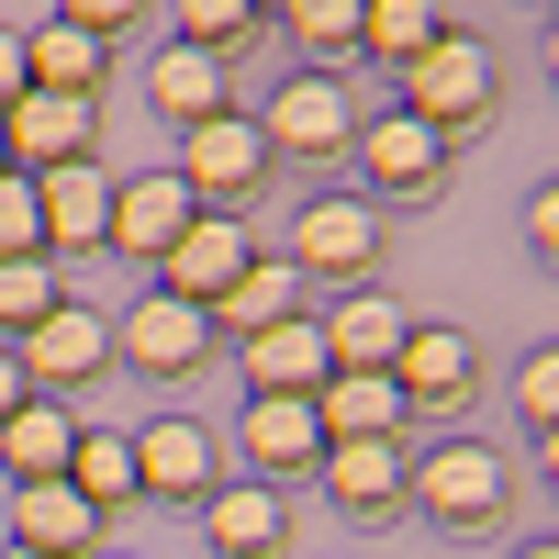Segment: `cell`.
<instances>
[{
    "label": "cell",
    "mask_w": 559,
    "mask_h": 559,
    "mask_svg": "<svg viewBox=\"0 0 559 559\" xmlns=\"http://www.w3.org/2000/svg\"><path fill=\"white\" fill-rule=\"evenodd\" d=\"M236 381H247V403H313V392H324V336H313V313L247 336V347H236Z\"/></svg>",
    "instance_id": "obj_19"
},
{
    "label": "cell",
    "mask_w": 559,
    "mask_h": 559,
    "mask_svg": "<svg viewBox=\"0 0 559 559\" xmlns=\"http://www.w3.org/2000/svg\"><path fill=\"white\" fill-rule=\"evenodd\" d=\"M68 492L112 526L123 503H134V437H123V426H79V448H68Z\"/></svg>",
    "instance_id": "obj_25"
},
{
    "label": "cell",
    "mask_w": 559,
    "mask_h": 559,
    "mask_svg": "<svg viewBox=\"0 0 559 559\" xmlns=\"http://www.w3.org/2000/svg\"><path fill=\"white\" fill-rule=\"evenodd\" d=\"M347 157H358V202L381 213V202H437L459 146H437L414 112H358V146H347Z\"/></svg>",
    "instance_id": "obj_5"
},
{
    "label": "cell",
    "mask_w": 559,
    "mask_h": 559,
    "mask_svg": "<svg viewBox=\"0 0 559 559\" xmlns=\"http://www.w3.org/2000/svg\"><path fill=\"white\" fill-rule=\"evenodd\" d=\"M213 347H224L213 313L168 302V292H134V313H112V369H146V381H191Z\"/></svg>",
    "instance_id": "obj_9"
},
{
    "label": "cell",
    "mask_w": 559,
    "mask_h": 559,
    "mask_svg": "<svg viewBox=\"0 0 559 559\" xmlns=\"http://www.w3.org/2000/svg\"><path fill=\"white\" fill-rule=\"evenodd\" d=\"M0 559H34V548H0Z\"/></svg>",
    "instance_id": "obj_37"
},
{
    "label": "cell",
    "mask_w": 559,
    "mask_h": 559,
    "mask_svg": "<svg viewBox=\"0 0 559 559\" xmlns=\"http://www.w3.org/2000/svg\"><path fill=\"white\" fill-rule=\"evenodd\" d=\"M403 302L392 292H336L313 313V336H324V369H369V381H392V358H403Z\"/></svg>",
    "instance_id": "obj_17"
},
{
    "label": "cell",
    "mask_w": 559,
    "mask_h": 559,
    "mask_svg": "<svg viewBox=\"0 0 559 559\" xmlns=\"http://www.w3.org/2000/svg\"><path fill=\"white\" fill-rule=\"evenodd\" d=\"M258 247H269V236H258L247 213H191V236L157 258V292H168V302H191V313H213V302L258 269Z\"/></svg>",
    "instance_id": "obj_8"
},
{
    "label": "cell",
    "mask_w": 559,
    "mask_h": 559,
    "mask_svg": "<svg viewBox=\"0 0 559 559\" xmlns=\"http://www.w3.org/2000/svg\"><path fill=\"white\" fill-rule=\"evenodd\" d=\"M57 23H68V34H90V45H112V34H134V0H68Z\"/></svg>",
    "instance_id": "obj_32"
},
{
    "label": "cell",
    "mask_w": 559,
    "mask_h": 559,
    "mask_svg": "<svg viewBox=\"0 0 559 559\" xmlns=\"http://www.w3.org/2000/svg\"><path fill=\"white\" fill-rule=\"evenodd\" d=\"M102 515L68 492V481H23L12 492V548H34V559H102Z\"/></svg>",
    "instance_id": "obj_20"
},
{
    "label": "cell",
    "mask_w": 559,
    "mask_h": 559,
    "mask_svg": "<svg viewBox=\"0 0 559 559\" xmlns=\"http://www.w3.org/2000/svg\"><path fill=\"white\" fill-rule=\"evenodd\" d=\"M102 559H123V548H102Z\"/></svg>",
    "instance_id": "obj_39"
},
{
    "label": "cell",
    "mask_w": 559,
    "mask_h": 559,
    "mask_svg": "<svg viewBox=\"0 0 559 559\" xmlns=\"http://www.w3.org/2000/svg\"><path fill=\"white\" fill-rule=\"evenodd\" d=\"M146 102L191 134V123H213V112H236V68L191 57V45H157V57H146Z\"/></svg>",
    "instance_id": "obj_23"
},
{
    "label": "cell",
    "mask_w": 559,
    "mask_h": 559,
    "mask_svg": "<svg viewBox=\"0 0 559 559\" xmlns=\"http://www.w3.org/2000/svg\"><path fill=\"white\" fill-rule=\"evenodd\" d=\"M191 515L213 559H292V492H269V481H213Z\"/></svg>",
    "instance_id": "obj_15"
},
{
    "label": "cell",
    "mask_w": 559,
    "mask_h": 559,
    "mask_svg": "<svg viewBox=\"0 0 559 559\" xmlns=\"http://www.w3.org/2000/svg\"><path fill=\"white\" fill-rule=\"evenodd\" d=\"M515 559H559V548H548V537H526V548H515Z\"/></svg>",
    "instance_id": "obj_36"
},
{
    "label": "cell",
    "mask_w": 559,
    "mask_h": 559,
    "mask_svg": "<svg viewBox=\"0 0 559 559\" xmlns=\"http://www.w3.org/2000/svg\"><path fill=\"white\" fill-rule=\"evenodd\" d=\"M515 426H526V437L559 426V347H526V358H515Z\"/></svg>",
    "instance_id": "obj_30"
},
{
    "label": "cell",
    "mask_w": 559,
    "mask_h": 559,
    "mask_svg": "<svg viewBox=\"0 0 559 559\" xmlns=\"http://www.w3.org/2000/svg\"><path fill=\"white\" fill-rule=\"evenodd\" d=\"M313 426H324V448H336V437H403V392L369 381V369H324Z\"/></svg>",
    "instance_id": "obj_24"
},
{
    "label": "cell",
    "mask_w": 559,
    "mask_h": 559,
    "mask_svg": "<svg viewBox=\"0 0 559 559\" xmlns=\"http://www.w3.org/2000/svg\"><path fill=\"white\" fill-rule=\"evenodd\" d=\"M0 179H12V157H0Z\"/></svg>",
    "instance_id": "obj_38"
},
{
    "label": "cell",
    "mask_w": 559,
    "mask_h": 559,
    "mask_svg": "<svg viewBox=\"0 0 559 559\" xmlns=\"http://www.w3.org/2000/svg\"><path fill=\"white\" fill-rule=\"evenodd\" d=\"M34 224H45V258H102V236H112V168L79 157L57 179H34Z\"/></svg>",
    "instance_id": "obj_16"
},
{
    "label": "cell",
    "mask_w": 559,
    "mask_h": 559,
    "mask_svg": "<svg viewBox=\"0 0 559 559\" xmlns=\"http://www.w3.org/2000/svg\"><path fill=\"white\" fill-rule=\"evenodd\" d=\"M302 313H313V292H302V269L258 247V269H247L236 292H224V302H213V336H236V347H247V336H269V324H302Z\"/></svg>",
    "instance_id": "obj_22"
},
{
    "label": "cell",
    "mask_w": 559,
    "mask_h": 559,
    "mask_svg": "<svg viewBox=\"0 0 559 559\" xmlns=\"http://www.w3.org/2000/svg\"><path fill=\"white\" fill-rule=\"evenodd\" d=\"M68 302V280H57V258H0V347H23L45 313Z\"/></svg>",
    "instance_id": "obj_29"
},
{
    "label": "cell",
    "mask_w": 559,
    "mask_h": 559,
    "mask_svg": "<svg viewBox=\"0 0 559 559\" xmlns=\"http://www.w3.org/2000/svg\"><path fill=\"white\" fill-rule=\"evenodd\" d=\"M191 191H179L168 168H134V179H112V236H102V258H123V269H157L179 236H191Z\"/></svg>",
    "instance_id": "obj_14"
},
{
    "label": "cell",
    "mask_w": 559,
    "mask_h": 559,
    "mask_svg": "<svg viewBox=\"0 0 559 559\" xmlns=\"http://www.w3.org/2000/svg\"><path fill=\"white\" fill-rule=\"evenodd\" d=\"M12 358H23V381H34L45 403H68V392H90V381H112V313L57 302V313H45Z\"/></svg>",
    "instance_id": "obj_10"
},
{
    "label": "cell",
    "mask_w": 559,
    "mask_h": 559,
    "mask_svg": "<svg viewBox=\"0 0 559 559\" xmlns=\"http://www.w3.org/2000/svg\"><path fill=\"white\" fill-rule=\"evenodd\" d=\"M492 102H503V68H492V45H481V34H437L426 57L403 68V102H392V112H414V123L437 134V146H459L471 123H492Z\"/></svg>",
    "instance_id": "obj_2"
},
{
    "label": "cell",
    "mask_w": 559,
    "mask_h": 559,
    "mask_svg": "<svg viewBox=\"0 0 559 559\" xmlns=\"http://www.w3.org/2000/svg\"><path fill=\"white\" fill-rule=\"evenodd\" d=\"M313 481H324L336 515L392 526V515H403V481H414V448H403V437H336V448L313 459Z\"/></svg>",
    "instance_id": "obj_13"
},
{
    "label": "cell",
    "mask_w": 559,
    "mask_h": 559,
    "mask_svg": "<svg viewBox=\"0 0 559 559\" xmlns=\"http://www.w3.org/2000/svg\"><path fill=\"white\" fill-rule=\"evenodd\" d=\"M12 403H34V381H23V358L0 347V414H12Z\"/></svg>",
    "instance_id": "obj_35"
},
{
    "label": "cell",
    "mask_w": 559,
    "mask_h": 559,
    "mask_svg": "<svg viewBox=\"0 0 559 559\" xmlns=\"http://www.w3.org/2000/svg\"><path fill=\"white\" fill-rule=\"evenodd\" d=\"M392 392H403V426H448V414H471V392H481V347L459 336V324H403Z\"/></svg>",
    "instance_id": "obj_7"
},
{
    "label": "cell",
    "mask_w": 559,
    "mask_h": 559,
    "mask_svg": "<svg viewBox=\"0 0 559 559\" xmlns=\"http://www.w3.org/2000/svg\"><path fill=\"white\" fill-rule=\"evenodd\" d=\"M23 102V23H0V112Z\"/></svg>",
    "instance_id": "obj_34"
},
{
    "label": "cell",
    "mask_w": 559,
    "mask_h": 559,
    "mask_svg": "<svg viewBox=\"0 0 559 559\" xmlns=\"http://www.w3.org/2000/svg\"><path fill=\"white\" fill-rule=\"evenodd\" d=\"M324 459V426H313V403H247L236 414V481H302Z\"/></svg>",
    "instance_id": "obj_18"
},
{
    "label": "cell",
    "mask_w": 559,
    "mask_h": 559,
    "mask_svg": "<svg viewBox=\"0 0 559 559\" xmlns=\"http://www.w3.org/2000/svg\"><path fill=\"white\" fill-rule=\"evenodd\" d=\"M381 247H392V224L369 213L358 191H313V202L292 213V236H280L269 258H292V269H302V292H313V280H336V292H369Z\"/></svg>",
    "instance_id": "obj_3"
},
{
    "label": "cell",
    "mask_w": 559,
    "mask_h": 559,
    "mask_svg": "<svg viewBox=\"0 0 559 559\" xmlns=\"http://www.w3.org/2000/svg\"><path fill=\"white\" fill-rule=\"evenodd\" d=\"M224 481V448L202 414H146L134 426V503H202Z\"/></svg>",
    "instance_id": "obj_11"
},
{
    "label": "cell",
    "mask_w": 559,
    "mask_h": 559,
    "mask_svg": "<svg viewBox=\"0 0 559 559\" xmlns=\"http://www.w3.org/2000/svg\"><path fill=\"white\" fill-rule=\"evenodd\" d=\"M437 34H459L437 0H358V57H392V68H414Z\"/></svg>",
    "instance_id": "obj_27"
},
{
    "label": "cell",
    "mask_w": 559,
    "mask_h": 559,
    "mask_svg": "<svg viewBox=\"0 0 559 559\" xmlns=\"http://www.w3.org/2000/svg\"><path fill=\"white\" fill-rule=\"evenodd\" d=\"M0 258H45V224H34V179H0Z\"/></svg>",
    "instance_id": "obj_31"
},
{
    "label": "cell",
    "mask_w": 559,
    "mask_h": 559,
    "mask_svg": "<svg viewBox=\"0 0 559 559\" xmlns=\"http://www.w3.org/2000/svg\"><path fill=\"white\" fill-rule=\"evenodd\" d=\"M247 123H258L269 168H280V157L324 168V157H347V146H358V102H347V79H313V68H292V79H280L269 102L247 112Z\"/></svg>",
    "instance_id": "obj_4"
},
{
    "label": "cell",
    "mask_w": 559,
    "mask_h": 559,
    "mask_svg": "<svg viewBox=\"0 0 559 559\" xmlns=\"http://www.w3.org/2000/svg\"><path fill=\"white\" fill-rule=\"evenodd\" d=\"M403 503H414L426 526H448V537H492V526L526 503V481H515V459H503V448H481V437H437V448H414Z\"/></svg>",
    "instance_id": "obj_1"
},
{
    "label": "cell",
    "mask_w": 559,
    "mask_h": 559,
    "mask_svg": "<svg viewBox=\"0 0 559 559\" xmlns=\"http://www.w3.org/2000/svg\"><path fill=\"white\" fill-rule=\"evenodd\" d=\"M0 157H12V179H57L79 157H102V102H45V90H23V102L0 112Z\"/></svg>",
    "instance_id": "obj_12"
},
{
    "label": "cell",
    "mask_w": 559,
    "mask_h": 559,
    "mask_svg": "<svg viewBox=\"0 0 559 559\" xmlns=\"http://www.w3.org/2000/svg\"><path fill=\"white\" fill-rule=\"evenodd\" d=\"M168 34L191 45V57H213V68H236L247 45L269 34V12H258V0H179V12H168Z\"/></svg>",
    "instance_id": "obj_28"
},
{
    "label": "cell",
    "mask_w": 559,
    "mask_h": 559,
    "mask_svg": "<svg viewBox=\"0 0 559 559\" xmlns=\"http://www.w3.org/2000/svg\"><path fill=\"white\" fill-rule=\"evenodd\" d=\"M68 448H79V403H12L0 414V471H12V492L23 481H68Z\"/></svg>",
    "instance_id": "obj_21"
},
{
    "label": "cell",
    "mask_w": 559,
    "mask_h": 559,
    "mask_svg": "<svg viewBox=\"0 0 559 559\" xmlns=\"http://www.w3.org/2000/svg\"><path fill=\"white\" fill-rule=\"evenodd\" d=\"M168 179H179V191H191L202 213H247V202L269 191V146H258V123H247V112H213V123H191V134H179Z\"/></svg>",
    "instance_id": "obj_6"
},
{
    "label": "cell",
    "mask_w": 559,
    "mask_h": 559,
    "mask_svg": "<svg viewBox=\"0 0 559 559\" xmlns=\"http://www.w3.org/2000/svg\"><path fill=\"white\" fill-rule=\"evenodd\" d=\"M269 34H280V45H302V68H313V79H336V68L358 57V0H292V12H269Z\"/></svg>",
    "instance_id": "obj_26"
},
{
    "label": "cell",
    "mask_w": 559,
    "mask_h": 559,
    "mask_svg": "<svg viewBox=\"0 0 559 559\" xmlns=\"http://www.w3.org/2000/svg\"><path fill=\"white\" fill-rule=\"evenodd\" d=\"M515 236H526L537 258L559 247V191H548V179H537V191H526V213H515Z\"/></svg>",
    "instance_id": "obj_33"
}]
</instances>
